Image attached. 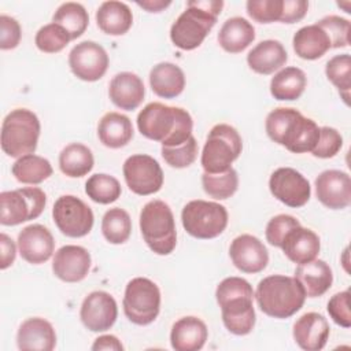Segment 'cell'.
I'll use <instances>...</instances> for the list:
<instances>
[{"mask_svg": "<svg viewBox=\"0 0 351 351\" xmlns=\"http://www.w3.org/2000/svg\"><path fill=\"white\" fill-rule=\"evenodd\" d=\"M101 232L111 244L125 243L132 232V219L128 211L121 207L107 210L101 219Z\"/></svg>", "mask_w": 351, "mask_h": 351, "instance_id": "obj_37", "label": "cell"}, {"mask_svg": "<svg viewBox=\"0 0 351 351\" xmlns=\"http://www.w3.org/2000/svg\"><path fill=\"white\" fill-rule=\"evenodd\" d=\"M138 132L162 147H176L192 137L193 121L181 107H171L158 101L148 103L137 115Z\"/></svg>", "mask_w": 351, "mask_h": 351, "instance_id": "obj_1", "label": "cell"}, {"mask_svg": "<svg viewBox=\"0 0 351 351\" xmlns=\"http://www.w3.org/2000/svg\"><path fill=\"white\" fill-rule=\"evenodd\" d=\"M217 303L221 307L225 328L236 335H248L255 325V310L252 306L254 289L241 277L223 278L215 291Z\"/></svg>", "mask_w": 351, "mask_h": 351, "instance_id": "obj_2", "label": "cell"}, {"mask_svg": "<svg viewBox=\"0 0 351 351\" xmlns=\"http://www.w3.org/2000/svg\"><path fill=\"white\" fill-rule=\"evenodd\" d=\"M292 45L296 55L306 60H315L330 49L326 33L317 23L300 27L293 36Z\"/></svg>", "mask_w": 351, "mask_h": 351, "instance_id": "obj_32", "label": "cell"}, {"mask_svg": "<svg viewBox=\"0 0 351 351\" xmlns=\"http://www.w3.org/2000/svg\"><path fill=\"white\" fill-rule=\"evenodd\" d=\"M47 203L44 191L37 186H25L0 193V223L15 226L36 219Z\"/></svg>", "mask_w": 351, "mask_h": 351, "instance_id": "obj_10", "label": "cell"}, {"mask_svg": "<svg viewBox=\"0 0 351 351\" xmlns=\"http://www.w3.org/2000/svg\"><path fill=\"white\" fill-rule=\"evenodd\" d=\"M288 60V53L278 40H263L247 55L250 69L258 74H271L281 69Z\"/></svg>", "mask_w": 351, "mask_h": 351, "instance_id": "obj_27", "label": "cell"}, {"mask_svg": "<svg viewBox=\"0 0 351 351\" xmlns=\"http://www.w3.org/2000/svg\"><path fill=\"white\" fill-rule=\"evenodd\" d=\"M247 14L259 23L280 21L282 0H248L245 4Z\"/></svg>", "mask_w": 351, "mask_h": 351, "instance_id": "obj_44", "label": "cell"}, {"mask_svg": "<svg viewBox=\"0 0 351 351\" xmlns=\"http://www.w3.org/2000/svg\"><path fill=\"white\" fill-rule=\"evenodd\" d=\"M71 41L69 33L56 23H48L38 29L36 33V47L45 53L60 52Z\"/></svg>", "mask_w": 351, "mask_h": 351, "instance_id": "obj_41", "label": "cell"}, {"mask_svg": "<svg viewBox=\"0 0 351 351\" xmlns=\"http://www.w3.org/2000/svg\"><path fill=\"white\" fill-rule=\"evenodd\" d=\"M318 125L313 119L303 117L296 110L295 114L288 121L278 144L293 154H304L311 152L314 149V147L318 143Z\"/></svg>", "mask_w": 351, "mask_h": 351, "instance_id": "obj_20", "label": "cell"}, {"mask_svg": "<svg viewBox=\"0 0 351 351\" xmlns=\"http://www.w3.org/2000/svg\"><path fill=\"white\" fill-rule=\"evenodd\" d=\"M16 344L22 351H52L56 346V333L47 319L27 318L18 329Z\"/></svg>", "mask_w": 351, "mask_h": 351, "instance_id": "obj_22", "label": "cell"}, {"mask_svg": "<svg viewBox=\"0 0 351 351\" xmlns=\"http://www.w3.org/2000/svg\"><path fill=\"white\" fill-rule=\"evenodd\" d=\"M11 171L19 182L36 185L45 181L52 174V166L48 159L27 154L14 162Z\"/></svg>", "mask_w": 351, "mask_h": 351, "instance_id": "obj_35", "label": "cell"}, {"mask_svg": "<svg viewBox=\"0 0 351 351\" xmlns=\"http://www.w3.org/2000/svg\"><path fill=\"white\" fill-rule=\"evenodd\" d=\"M40 136V121L27 108H15L1 123V149L11 158L33 154Z\"/></svg>", "mask_w": 351, "mask_h": 351, "instance_id": "obj_6", "label": "cell"}, {"mask_svg": "<svg viewBox=\"0 0 351 351\" xmlns=\"http://www.w3.org/2000/svg\"><path fill=\"white\" fill-rule=\"evenodd\" d=\"M208 337L206 324L193 315L176 321L170 332V343L176 351H197L203 348Z\"/></svg>", "mask_w": 351, "mask_h": 351, "instance_id": "obj_24", "label": "cell"}, {"mask_svg": "<svg viewBox=\"0 0 351 351\" xmlns=\"http://www.w3.org/2000/svg\"><path fill=\"white\" fill-rule=\"evenodd\" d=\"M118 317V306L115 299L104 291H93L81 304L80 318L90 332H104L110 329Z\"/></svg>", "mask_w": 351, "mask_h": 351, "instance_id": "obj_15", "label": "cell"}, {"mask_svg": "<svg viewBox=\"0 0 351 351\" xmlns=\"http://www.w3.org/2000/svg\"><path fill=\"white\" fill-rule=\"evenodd\" d=\"M93 351H100V350H111V351H122L123 346L121 340L114 336V335H103L99 336L93 344H92Z\"/></svg>", "mask_w": 351, "mask_h": 351, "instance_id": "obj_51", "label": "cell"}, {"mask_svg": "<svg viewBox=\"0 0 351 351\" xmlns=\"http://www.w3.org/2000/svg\"><path fill=\"white\" fill-rule=\"evenodd\" d=\"M271 195L288 207H302L311 196V186L307 178L292 167H278L269 180Z\"/></svg>", "mask_w": 351, "mask_h": 351, "instance_id": "obj_13", "label": "cell"}, {"mask_svg": "<svg viewBox=\"0 0 351 351\" xmlns=\"http://www.w3.org/2000/svg\"><path fill=\"white\" fill-rule=\"evenodd\" d=\"M136 4L144 10H147L148 12H160L162 10H165L166 7H169L171 4V1L169 0H145V1H136Z\"/></svg>", "mask_w": 351, "mask_h": 351, "instance_id": "obj_52", "label": "cell"}, {"mask_svg": "<svg viewBox=\"0 0 351 351\" xmlns=\"http://www.w3.org/2000/svg\"><path fill=\"white\" fill-rule=\"evenodd\" d=\"M229 255L233 265L243 273H259L269 263L265 244L252 234L237 236L229 247Z\"/></svg>", "mask_w": 351, "mask_h": 351, "instance_id": "obj_17", "label": "cell"}, {"mask_svg": "<svg viewBox=\"0 0 351 351\" xmlns=\"http://www.w3.org/2000/svg\"><path fill=\"white\" fill-rule=\"evenodd\" d=\"M18 250L26 262L41 265L52 256L55 240L48 228L40 223H32L19 232Z\"/></svg>", "mask_w": 351, "mask_h": 351, "instance_id": "obj_18", "label": "cell"}, {"mask_svg": "<svg viewBox=\"0 0 351 351\" xmlns=\"http://www.w3.org/2000/svg\"><path fill=\"white\" fill-rule=\"evenodd\" d=\"M197 141L193 136L181 145L162 147L160 149L165 162L176 169H184L191 166L197 156Z\"/></svg>", "mask_w": 351, "mask_h": 351, "instance_id": "obj_42", "label": "cell"}, {"mask_svg": "<svg viewBox=\"0 0 351 351\" xmlns=\"http://www.w3.org/2000/svg\"><path fill=\"white\" fill-rule=\"evenodd\" d=\"M222 7L221 0H189L170 27L171 43L184 51L197 48L214 27Z\"/></svg>", "mask_w": 351, "mask_h": 351, "instance_id": "obj_3", "label": "cell"}, {"mask_svg": "<svg viewBox=\"0 0 351 351\" xmlns=\"http://www.w3.org/2000/svg\"><path fill=\"white\" fill-rule=\"evenodd\" d=\"M343 147V137L341 134L335 129L329 126L319 128V138L311 154L315 158L328 159L333 158Z\"/></svg>", "mask_w": 351, "mask_h": 351, "instance_id": "obj_45", "label": "cell"}, {"mask_svg": "<svg viewBox=\"0 0 351 351\" xmlns=\"http://www.w3.org/2000/svg\"><path fill=\"white\" fill-rule=\"evenodd\" d=\"M299 225L300 222L295 217L288 214H278L267 222L266 240L269 241V244L280 248L285 236Z\"/></svg>", "mask_w": 351, "mask_h": 351, "instance_id": "obj_46", "label": "cell"}, {"mask_svg": "<svg viewBox=\"0 0 351 351\" xmlns=\"http://www.w3.org/2000/svg\"><path fill=\"white\" fill-rule=\"evenodd\" d=\"M90 269V254L81 245H63L53 256L52 271L64 282L82 281Z\"/></svg>", "mask_w": 351, "mask_h": 351, "instance_id": "obj_19", "label": "cell"}, {"mask_svg": "<svg viewBox=\"0 0 351 351\" xmlns=\"http://www.w3.org/2000/svg\"><path fill=\"white\" fill-rule=\"evenodd\" d=\"M93 163L95 159L92 151L81 143L66 145L59 155V167L62 173L71 178L86 176L93 169Z\"/></svg>", "mask_w": 351, "mask_h": 351, "instance_id": "obj_34", "label": "cell"}, {"mask_svg": "<svg viewBox=\"0 0 351 351\" xmlns=\"http://www.w3.org/2000/svg\"><path fill=\"white\" fill-rule=\"evenodd\" d=\"M128 188L140 196H147L160 191L163 185V171L156 159L145 154L129 156L122 167Z\"/></svg>", "mask_w": 351, "mask_h": 351, "instance_id": "obj_12", "label": "cell"}, {"mask_svg": "<svg viewBox=\"0 0 351 351\" xmlns=\"http://www.w3.org/2000/svg\"><path fill=\"white\" fill-rule=\"evenodd\" d=\"M325 74L328 80L339 89L344 103L348 104L350 88H351V58L348 53L336 55L328 60L325 66Z\"/></svg>", "mask_w": 351, "mask_h": 351, "instance_id": "obj_40", "label": "cell"}, {"mask_svg": "<svg viewBox=\"0 0 351 351\" xmlns=\"http://www.w3.org/2000/svg\"><path fill=\"white\" fill-rule=\"evenodd\" d=\"M317 199L330 210H343L351 203V178L341 170H325L315 178Z\"/></svg>", "mask_w": 351, "mask_h": 351, "instance_id": "obj_16", "label": "cell"}, {"mask_svg": "<svg viewBox=\"0 0 351 351\" xmlns=\"http://www.w3.org/2000/svg\"><path fill=\"white\" fill-rule=\"evenodd\" d=\"M202 185L204 192L217 200H223L234 195L239 186V176L233 167L221 173H203Z\"/></svg>", "mask_w": 351, "mask_h": 351, "instance_id": "obj_38", "label": "cell"}, {"mask_svg": "<svg viewBox=\"0 0 351 351\" xmlns=\"http://www.w3.org/2000/svg\"><path fill=\"white\" fill-rule=\"evenodd\" d=\"M85 193L96 203L110 204L121 196L122 189L119 181L115 177L97 173L90 176L85 182Z\"/></svg>", "mask_w": 351, "mask_h": 351, "instance_id": "obj_39", "label": "cell"}, {"mask_svg": "<svg viewBox=\"0 0 351 351\" xmlns=\"http://www.w3.org/2000/svg\"><path fill=\"white\" fill-rule=\"evenodd\" d=\"M140 230L149 250L169 255L177 244V230L171 208L163 200H151L140 213Z\"/></svg>", "mask_w": 351, "mask_h": 351, "instance_id": "obj_5", "label": "cell"}, {"mask_svg": "<svg viewBox=\"0 0 351 351\" xmlns=\"http://www.w3.org/2000/svg\"><path fill=\"white\" fill-rule=\"evenodd\" d=\"M108 62L106 49L89 40L74 45L69 53V66L73 74L88 82L100 80L108 69Z\"/></svg>", "mask_w": 351, "mask_h": 351, "instance_id": "obj_14", "label": "cell"}, {"mask_svg": "<svg viewBox=\"0 0 351 351\" xmlns=\"http://www.w3.org/2000/svg\"><path fill=\"white\" fill-rule=\"evenodd\" d=\"M52 22L62 26L71 40L84 34L89 23V15L85 7L80 3L67 1L58 7L52 16Z\"/></svg>", "mask_w": 351, "mask_h": 351, "instance_id": "obj_36", "label": "cell"}, {"mask_svg": "<svg viewBox=\"0 0 351 351\" xmlns=\"http://www.w3.org/2000/svg\"><path fill=\"white\" fill-rule=\"evenodd\" d=\"M328 313L330 318L343 328L351 326V311H350V291L335 293L328 302Z\"/></svg>", "mask_w": 351, "mask_h": 351, "instance_id": "obj_47", "label": "cell"}, {"mask_svg": "<svg viewBox=\"0 0 351 351\" xmlns=\"http://www.w3.org/2000/svg\"><path fill=\"white\" fill-rule=\"evenodd\" d=\"M182 226L191 236L202 240L218 237L228 225L226 208L215 202L191 200L181 213Z\"/></svg>", "mask_w": 351, "mask_h": 351, "instance_id": "obj_8", "label": "cell"}, {"mask_svg": "<svg viewBox=\"0 0 351 351\" xmlns=\"http://www.w3.org/2000/svg\"><path fill=\"white\" fill-rule=\"evenodd\" d=\"M295 278L302 285L307 298L322 296L333 282L332 269L322 259L300 263L295 270Z\"/></svg>", "mask_w": 351, "mask_h": 351, "instance_id": "obj_26", "label": "cell"}, {"mask_svg": "<svg viewBox=\"0 0 351 351\" xmlns=\"http://www.w3.org/2000/svg\"><path fill=\"white\" fill-rule=\"evenodd\" d=\"M123 313L136 325H148L155 321L160 310V291L158 285L145 277L132 278L122 300Z\"/></svg>", "mask_w": 351, "mask_h": 351, "instance_id": "obj_9", "label": "cell"}, {"mask_svg": "<svg viewBox=\"0 0 351 351\" xmlns=\"http://www.w3.org/2000/svg\"><path fill=\"white\" fill-rule=\"evenodd\" d=\"M307 78L303 70L295 66L284 67L270 81V93L277 100H296L304 92Z\"/></svg>", "mask_w": 351, "mask_h": 351, "instance_id": "obj_33", "label": "cell"}, {"mask_svg": "<svg viewBox=\"0 0 351 351\" xmlns=\"http://www.w3.org/2000/svg\"><path fill=\"white\" fill-rule=\"evenodd\" d=\"M149 85L156 96L163 99H173L184 90L185 75L177 64L162 62L151 69Z\"/></svg>", "mask_w": 351, "mask_h": 351, "instance_id": "obj_28", "label": "cell"}, {"mask_svg": "<svg viewBox=\"0 0 351 351\" xmlns=\"http://www.w3.org/2000/svg\"><path fill=\"white\" fill-rule=\"evenodd\" d=\"M243 149V141L239 132L228 125H215L204 143L202 151V166L206 173H221L232 167Z\"/></svg>", "mask_w": 351, "mask_h": 351, "instance_id": "obj_7", "label": "cell"}, {"mask_svg": "<svg viewBox=\"0 0 351 351\" xmlns=\"http://www.w3.org/2000/svg\"><path fill=\"white\" fill-rule=\"evenodd\" d=\"M326 33L330 48H344L350 44V21L337 15H328L317 22Z\"/></svg>", "mask_w": 351, "mask_h": 351, "instance_id": "obj_43", "label": "cell"}, {"mask_svg": "<svg viewBox=\"0 0 351 351\" xmlns=\"http://www.w3.org/2000/svg\"><path fill=\"white\" fill-rule=\"evenodd\" d=\"M145 95L143 80L130 71H122L112 77L108 86L111 101L121 110L132 111L137 108Z\"/></svg>", "mask_w": 351, "mask_h": 351, "instance_id": "obj_23", "label": "cell"}, {"mask_svg": "<svg viewBox=\"0 0 351 351\" xmlns=\"http://www.w3.org/2000/svg\"><path fill=\"white\" fill-rule=\"evenodd\" d=\"M292 333L296 344L302 350L319 351L329 339L330 328L322 314L310 311L296 319Z\"/></svg>", "mask_w": 351, "mask_h": 351, "instance_id": "obj_21", "label": "cell"}, {"mask_svg": "<svg viewBox=\"0 0 351 351\" xmlns=\"http://www.w3.org/2000/svg\"><path fill=\"white\" fill-rule=\"evenodd\" d=\"M308 10V3L304 0H282L280 22L295 23L304 18Z\"/></svg>", "mask_w": 351, "mask_h": 351, "instance_id": "obj_49", "label": "cell"}, {"mask_svg": "<svg viewBox=\"0 0 351 351\" xmlns=\"http://www.w3.org/2000/svg\"><path fill=\"white\" fill-rule=\"evenodd\" d=\"M280 248L284 251L289 261L300 265L315 259L321 244L317 233L299 225L285 236Z\"/></svg>", "mask_w": 351, "mask_h": 351, "instance_id": "obj_25", "label": "cell"}, {"mask_svg": "<svg viewBox=\"0 0 351 351\" xmlns=\"http://www.w3.org/2000/svg\"><path fill=\"white\" fill-rule=\"evenodd\" d=\"M255 40V29L241 16H233L223 22L218 33V43L229 53L244 51Z\"/></svg>", "mask_w": 351, "mask_h": 351, "instance_id": "obj_31", "label": "cell"}, {"mask_svg": "<svg viewBox=\"0 0 351 351\" xmlns=\"http://www.w3.org/2000/svg\"><path fill=\"white\" fill-rule=\"evenodd\" d=\"M97 136L101 144L108 148L125 147L133 137L132 121L121 112H107L99 121Z\"/></svg>", "mask_w": 351, "mask_h": 351, "instance_id": "obj_30", "label": "cell"}, {"mask_svg": "<svg viewBox=\"0 0 351 351\" xmlns=\"http://www.w3.org/2000/svg\"><path fill=\"white\" fill-rule=\"evenodd\" d=\"M96 22L101 32L110 36L125 34L133 23V14L122 1H104L96 11Z\"/></svg>", "mask_w": 351, "mask_h": 351, "instance_id": "obj_29", "label": "cell"}, {"mask_svg": "<svg viewBox=\"0 0 351 351\" xmlns=\"http://www.w3.org/2000/svg\"><path fill=\"white\" fill-rule=\"evenodd\" d=\"M22 30L19 22L8 15H0V48L14 49L21 41Z\"/></svg>", "mask_w": 351, "mask_h": 351, "instance_id": "obj_48", "label": "cell"}, {"mask_svg": "<svg viewBox=\"0 0 351 351\" xmlns=\"http://www.w3.org/2000/svg\"><path fill=\"white\" fill-rule=\"evenodd\" d=\"M254 298L262 313L282 319L303 307L306 293L295 277L273 274L259 281Z\"/></svg>", "mask_w": 351, "mask_h": 351, "instance_id": "obj_4", "label": "cell"}, {"mask_svg": "<svg viewBox=\"0 0 351 351\" xmlns=\"http://www.w3.org/2000/svg\"><path fill=\"white\" fill-rule=\"evenodd\" d=\"M53 222L67 237H84L93 226L92 208L73 195L60 196L52 208Z\"/></svg>", "mask_w": 351, "mask_h": 351, "instance_id": "obj_11", "label": "cell"}, {"mask_svg": "<svg viewBox=\"0 0 351 351\" xmlns=\"http://www.w3.org/2000/svg\"><path fill=\"white\" fill-rule=\"evenodd\" d=\"M0 245H1V262H0V269L4 270L8 266H11L15 261V255H16V248L15 244L12 241V239L10 236H7L5 233L0 234Z\"/></svg>", "mask_w": 351, "mask_h": 351, "instance_id": "obj_50", "label": "cell"}]
</instances>
